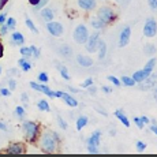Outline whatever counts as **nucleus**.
<instances>
[{
  "mask_svg": "<svg viewBox=\"0 0 157 157\" xmlns=\"http://www.w3.org/2000/svg\"><path fill=\"white\" fill-rule=\"evenodd\" d=\"M25 152V146L22 144L17 142V144H11L7 147V153L8 155H21V153Z\"/></svg>",
  "mask_w": 157,
  "mask_h": 157,
  "instance_id": "12",
  "label": "nucleus"
},
{
  "mask_svg": "<svg viewBox=\"0 0 157 157\" xmlns=\"http://www.w3.org/2000/svg\"><path fill=\"white\" fill-rule=\"evenodd\" d=\"M62 98L64 100V102L68 105V107H72V108H74V107H78V101L75 100V98L72 97V96L68 94V93H64V92H63Z\"/></svg>",
  "mask_w": 157,
  "mask_h": 157,
  "instance_id": "17",
  "label": "nucleus"
},
{
  "mask_svg": "<svg viewBox=\"0 0 157 157\" xmlns=\"http://www.w3.org/2000/svg\"><path fill=\"white\" fill-rule=\"evenodd\" d=\"M8 30H10V29H8V26L6 25V23H3V25H2V29H0V34H2V36H4L6 33L8 32Z\"/></svg>",
  "mask_w": 157,
  "mask_h": 157,
  "instance_id": "42",
  "label": "nucleus"
},
{
  "mask_svg": "<svg viewBox=\"0 0 157 157\" xmlns=\"http://www.w3.org/2000/svg\"><path fill=\"white\" fill-rule=\"evenodd\" d=\"M98 41H100V34H98L97 32L93 33L92 36H89L86 40V51H89V52H94L96 49H97V45H98Z\"/></svg>",
  "mask_w": 157,
  "mask_h": 157,
  "instance_id": "9",
  "label": "nucleus"
},
{
  "mask_svg": "<svg viewBox=\"0 0 157 157\" xmlns=\"http://www.w3.org/2000/svg\"><path fill=\"white\" fill-rule=\"evenodd\" d=\"M47 30L52 36L57 37V36H62V33H63V25H62V23H59V22H55V21H51V22L47 23Z\"/></svg>",
  "mask_w": 157,
  "mask_h": 157,
  "instance_id": "10",
  "label": "nucleus"
},
{
  "mask_svg": "<svg viewBox=\"0 0 157 157\" xmlns=\"http://www.w3.org/2000/svg\"><path fill=\"white\" fill-rule=\"evenodd\" d=\"M120 82H122L123 85H126V86H134L135 83H137L134 79H132L131 77H126V75H124V77H122V79H120Z\"/></svg>",
  "mask_w": 157,
  "mask_h": 157,
  "instance_id": "25",
  "label": "nucleus"
},
{
  "mask_svg": "<svg viewBox=\"0 0 157 157\" xmlns=\"http://www.w3.org/2000/svg\"><path fill=\"white\" fill-rule=\"evenodd\" d=\"M18 64L22 67V70L23 71H29L30 68H32V64L28 62V59L26 57H23V59H21V60H18Z\"/></svg>",
  "mask_w": 157,
  "mask_h": 157,
  "instance_id": "22",
  "label": "nucleus"
},
{
  "mask_svg": "<svg viewBox=\"0 0 157 157\" xmlns=\"http://www.w3.org/2000/svg\"><path fill=\"white\" fill-rule=\"evenodd\" d=\"M30 87H33V89L37 90V92L44 93L45 96H48V97H51V98L56 97V92L51 90L49 87L47 86V83H37V82H34V81H32V82H30Z\"/></svg>",
  "mask_w": 157,
  "mask_h": 157,
  "instance_id": "7",
  "label": "nucleus"
},
{
  "mask_svg": "<svg viewBox=\"0 0 157 157\" xmlns=\"http://www.w3.org/2000/svg\"><path fill=\"white\" fill-rule=\"evenodd\" d=\"M29 3H30L32 6H36V4L38 3V0H29Z\"/></svg>",
  "mask_w": 157,
  "mask_h": 157,
  "instance_id": "52",
  "label": "nucleus"
},
{
  "mask_svg": "<svg viewBox=\"0 0 157 157\" xmlns=\"http://www.w3.org/2000/svg\"><path fill=\"white\" fill-rule=\"evenodd\" d=\"M108 81H109V82H112L115 86H120V85H122L120 79H117V78L113 77V75H108Z\"/></svg>",
  "mask_w": 157,
  "mask_h": 157,
  "instance_id": "31",
  "label": "nucleus"
},
{
  "mask_svg": "<svg viewBox=\"0 0 157 157\" xmlns=\"http://www.w3.org/2000/svg\"><path fill=\"white\" fill-rule=\"evenodd\" d=\"M97 18L101 21V22H104L105 25H108L111 21L115 19V11L111 7H107V6H105V7H101L100 10L97 11Z\"/></svg>",
  "mask_w": 157,
  "mask_h": 157,
  "instance_id": "3",
  "label": "nucleus"
},
{
  "mask_svg": "<svg viewBox=\"0 0 157 157\" xmlns=\"http://www.w3.org/2000/svg\"><path fill=\"white\" fill-rule=\"evenodd\" d=\"M47 3H48V0H38V3L34 6V8L36 10H41V8H44L47 6Z\"/></svg>",
  "mask_w": 157,
  "mask_h": 157,
  "instance_id": "35",
  "label": "nucleus"
},
{
  "mask_svg": "<svg viewBox=\"0 0 157 157\" xmlns=\"http://www.w3.org/2000/svg\"><path fill=\"white\" fill-rule=\"evenodd\" d=\"M97 48L100 51H98V59H104L105 55H107V45H105L104 41H98V45H97Z\"/></svg>",
  "mask_w": 157,
  "mask_h": 157,
  "instance_id": "19",
  "label": "nucleus"
},
{
  "mask_svg": "<svg viewBox=\"0 0 157 157\" xmlns=\"http://www.w3.org/2000/svg\"><path fill=\"white\" fill-rule=\"evenodd\" d=\"M77 62H78V64L82 66V67H90V66H93V60L90 59L89 56H85V55H78Z\"/></svg>",
  "mask_w": 157,
  "mask_h": 157,
  "instance_id": "16",
  "label": "nucleus"
},
{
  "mask_svg": "<svg viewBox=\"0 0 157 157\" xmlns=\"http://www.w3.org/2000/svg\"><path fill=\"white\" fill-rule=\"evenodd\" d=\"M147 2H149L150 8H152V10H156L157 8V0H147Z\"/></svg>",
  "mask_w": 157,
  "mask_h": 157,
  "instance_id": "44",
  "label": "nucleus"
},
{
  "mask_svg": "<svg viewBox=\"0 0 157 157\" xmlns=\"http://www.w3.org/2000/svg\"><path fill=\"white\" fill-rule=\"evenodd\" d=\"M92 85H93V79H92V78H87V79L83 81L81 86H82V87H90Z\"/></svg>",
  "mask_w": 157,
  "mask_h": 157,
  "instance_id": "38",
  "label": "nucleus"
},
{
  "mask_svg": "<svg viewBox=\"0 0 157 157\" xmlns=\"http://www.w3.org/2000/svg\"><path fill=\"white\" fill-rule=\"evenodd\" d=\"M3 49H4V48H3V45L0 44V57L3 56V52H4V51H3Z\"/></svg>",
  "mask_w": 157,
  "mask_h": 157,
  "instance_id": "53",
  "label": "nucleus"
},
{
  "mask_svg": "<svg viewBox=\"0 0 157 157\" xmlns=\"http://www.w3.org/2000/svg\"><path fill=\"white\" fill-rule=\"evenodd\" d=\"M101 89H102V92H105V93H112V89L108 87V86H102Z\"/></svg>",
  "mask_w": 157,
  "mask_h": 157,
  "instance_id": "47",
  "label": "nucleus"
},
{
  "mask_svg": "<svg viewBox=\"0 0 157 157\" xmlns=\"http://www.w3.org/2000/svg\"><path fill=\"white\" fill-rule=\"evenodd\" d=\"M15 113H17L18 117H23L25 116V108L23 107H17L15 108Z\"/></svg>",
  "mask_w": 157,
  "mask_h": 157,
  "instance_id": "34",
  "label": "nucleus"
},
{
  "mask_svg": "<svg viewBox=\"0 0 157 157\" xmlns=\"http://www.w3.org/2000/svg\"><path fill=\"white\" fill-rule=\"evenodd\" d=\"M145 53H146V55H153V53H156V47L153 44H146L145 45Z\"/></svg>",
  "mask_w": 157,
  "mask_h": 157,
  "instance_id": "28",
  "label": "nucleus"
},
{
  "mask_svg": "<svg viewBox=\"0 0 157 157\" xmlns=\"http://www.w3.org/2000/svg\"><path fill=\"white\" fill-rule=\"evenodd\" d=\"M6 25L8 26V29H14L15 25H17V21H15L14 18H8V19L6 21Z\"/></svg>",
  "mask_w": 157,
  "mask_h": 157,
  "instance_id": "33",
  "label": "nucleus"
},
{
  "mask_svg": "<svg viewBox=\"0 0 157 157\" xmlns=\"http://www.w3.org/2000/svg\"><path fill=\"white\" fill-rule=\"evenodd\" d=\"M145 66H147V67H152V68H155V66H156V59H155V57H150V59H149V62H147Z\"/></svg>",
  "mask_w": 157,
  "mask_h": 157,
  "instance_id": "41",
  "label": "nucleus"
},
{
  "mask_svg": "<svg viewBox=\"0 0 157 157\" xmlns=\"http://www.w3.org/2000/svg\"><path fill=\"white\" fill-rule=\"evenodd\" d=\"M153 70H155V68H152V67H147V66H145V67L142 68V70H140V71L134 72L131 78L135 81V82H138V83H140V82H142V81L146 79V78L149 77V75L153 72Z\"/></svg>",
  "mask_w": 157,
  "mask_h": 157,
  "instance_id": "8",
  "label": "nucleus"
},
{
  "mask_svg": "<svg viewBox=\"0 0 157 157\" xmlns=\"http://www.w3.org/2000/svg\"><path fill=\"white\" fill-rule=\"evenodd\" d=\"M0 130H3V131H7V126H6L3 122H0Z\"/></svg>",
  "mask_w": 157,
  "mask_h": 157,
  "instance_id": "48",
  "label": "nucleus"
},
{
  "mask_svg": "<svg viewBox=\"0 0 157 157\" xmlns=\"http://www.w3.org/2000/svg\"><path fill=\"white\" fill-rule=\"evenodd\" d=\"M115 116H116L117 119H119L120 122L123 123V126H124V127H130V120L127 119V116L123 113V111L116 109V111H115Z\"/></svg>",
  "mask_w": 157,
  "mask_h": 157,
  "instance_id": "18",
  "label": "nucleus"
},
{
  "mask_svg": "<svg viewBox=\"0 0 157 157\" xmlns=\"http://www.w3.org/2000/svg\"><path fill=\"white\" fill-rule=\"evenodd\" d=\"M150 131L155 132V134L157 135V126H150Z\"/></svg>",
  "mask_w": 157,
  "mask_h": 157,
  "instance_id": "49",
  "label": "nucleus"
},
{
  "mask_svg": "<svg viewBox=\"0 0 157 157\" xmlns=\"http://www.w3.org/2000/svg\"><path fill=\"white\" fill-rule=\"evenodd\" d=\"M0 74H2V67H0Z\"/></svg>",
  "mask_w": 157,
  "mask_h": 157,
  "instance_id": "54",
  "label": "nucleus"
},
{
  "mask_svg": "<svg viewBox=\"0 0 157 157\" xmlns=\"http://www.w3.org/2000/svg\"><path fill=\"white\" fill-rule=\"evenodd\" d=\"M87 37H89V32L85 25H78L74 30V40L77 44H85Z\"/></svg>",
  "mask_w": 157,
  "mask_h": 157,
  "instance_id": "4",
  "label": "nucleus"
},
{
  "mask_svg": "<svg viewBox=\"0 0 157 157\" xmlns=\"http://www.w3.org/2000/svg\"><path fill=\"white\" fill-rule=\"evenodd\" d=\"M38 81L43 83H47L48 81H49V77H48L45 72H40V74H38Z\"/></svg>",
  "mask_w": 157,
  "mask_h": 157,
  "instance_id": "32",
  "label": "nucleus"
},
{
  "mask_svg": "<svg viewBox=\"0 0 157 157\" xmlns=\"http://www.w3.org/2000/svg\"><path fill=\"white\" fill-rule=\"evenodd\" d=\"M26 26H28V28H29L30 30H32V32L38 33V29L36 28V25H34V23H33V21H32V19H29V18H28V19H26Z\"/></svg>",
  "mask_w": 157,
  "mask_h": 157,
  "instance_id": "29",
  "label": "nucleus"
},
{
  "mask_svg": "<svg viewBox=\"0 0 157 157\" xmlns=\"http://www.w3.org/2000/svg\"><path fill=\"white\" fill-rule=\"evenodd\" d=\"M6 17H7L6 14H0V23H2V25L3 23H6V21H7V18Z\"/></svg>",
  "mask_w": 157,
  "mask_h": 157,
  "instance_id": "46",
  "label": "nucleus"
},
{
  "mask_svg": "<svg viewBox=\"0 0 157 157\" xmlns=\"http://www.w3.org/2000/svg\"><path fill=\"white\" fill-rule=\"evenodd\" d=\"M57 123H59V126H60V128H63V130H66L68 127V123L66 122L64 119H63L62 116H57Z\"/></svg>",
  "mask_w": 157,
  "mask_h": 157,
  "instance_id": "30",
  "label": "nucleus"
},
{
  "mask_svg": "<svg viewBox=\"0 0 157 157\" xmlns=\"http://www.w3.org/2000/svg\"><path fill=\"white\" fill-rule=\"evenodd\" d=\"M6 3H7V0H0V10H2V8L4 7Z\"/></svg>",
  "mask_w": 157,
  "mask_h": 157,
  "instance_id": "51",
  "label": "nucleus"
},
{
  "mask_svg": "<svg viewBox=\"0 0 157 157\" xmlns=\"http://www.w3.org/2000/svg\"><path fill=\"white\" fill-rule=\"evenodd\" d=\"M57 140H59V135L55 134V132H44L43 137H41L40 145L44 152L52 153L57 147Z\"/></svg>",
  "mask_w": 157,
  "mask_h": 157,
  "instance_id": "1",
  "label": "nucleus"
},
{
  "mask_svg": "<svg viewBox=\"0 0 157 157\" xmlns=\"http://www.w3.org/2000/svg\"><path fill=\"white\" fill-rule=\"evenodd\" d=\"M130 36H131V28L126 26L119 34V47H126L130 43Z\"/></svg>",
  "mask_w": 157,
  "mask_h": 157,
  "instance_id": "11",
  "label": "nucleus"
},
{
  "mask_svg": "<svg viewBox=\"0 0 157 157\" xmlns=\"http://www.w3.org/2000/svg\"><path fill=\"white\" fill-rule=\"evenodd\" d=\"M19 52H21V55H22L23 57H30V56H32V51H30V47H21Z\"/></svg>",
  "mask_w": 157,
  "mask_h": 157,
  "instance_id": "27",
  "label": "nucleus"
},
{
  "mask_svg": "<svg viewBox=\"0 0 157 157\" xmlns=\"http://www.w3.org/2000/svg\"><path fill=\"white\" fill-rule=\"evenodd\" d=\"M59 53L63 57H70L71 53H72V49L68 47V45H62V47H60V49H59Z\"/></svg>",
  "mask_w": 157,
  "mask_h": 157,
  "instance_id": "21",
  "label": "nucleus"
},
{
  "mask_svg": "<svg viewBox=\"0 0 157 157\" xmlns=\"http://www.w3.org/2000/svg\"><path fill=\"white\" fill-rule=\"evenodd\" d=\"M87 122H89V119H87V116H85V115H82V116L78 117L77 119V130L78 131L85 127V126L87 124Z\"/></svg>",
  "mask_w": 157,
  "mask_h": 157,
  "instance_id": "20",
  "label": "nucleus"
},
{
  "mask_svg": "<svg viewBox=\"0 0 157 157\" xmlns=\"http://www.w3.org/2000/svg\"><path fill=\"white\" fill-rule=\"evenodd\" d=\"M141 119H142V122L145 123V124H147V123H149V119H147L146 116H141Z\"/></svg>",
  "mask_w": 157,
  "mask_h": 157,
  "instance_id": "50",
  "label": "nucleus"
},
{
  "mask_svg": "<svg viewBox=\"0 0 157 157\" xmlns=\"http://www.w3.org/2000/svg\"><path fill=\"white\" fill-rule=\"evenodd\" d=\"M59 71H60V75H62L63 79H64V81H70V74H68L67 67H64V66H59Z\"/></svg>",
  "mask_w": 157,
  "mask_h": 157,
  "instance_id": "24",
  "label": "nucleus"
},
{
  "mask_svg": "<svg viewBox=\"0 0 157 157\" xmlns=\"http://www.w3.org/2000/svg\"><path fill=\"white\" fill-rule=\"evenodd\" d=\"M135 146H137V150H138V152H144V150L146 149V144L142 142V141H138Z\"/></svg>",
  "mask_w": 157,
  "mask_h": 157,
  "instance_id": "37",
  "label": "nucleus"
},
{
  "mask_svg": "<svg viewBox=\"0 0 157 157\" xmlns=\"http://www.w3.org/2000/svg\"><path fill=\"white\" fill-rule=\"evenodd\" d=\"M100 140H101V131L96 130L87 140V152L92 153V155H97L98 146H100Z\"/></svg>",
  "mask_w": 157,
  "mask_h": 157,
  "instance_id": "2",
  "label": "nucleus"
},
{
  "mask_svg": "<svg viewBox=\"0 0 157 157\" xmlns=\"http://www.w3.org/2000/svg\"><path fill=\"white\" fill-rule=\"evenodd\" d=\"M37 107H38V109L45 111V112H49V111H51L49 102H48L47 100H40V101H38V104H37Z\"/></svg>",
  "mask_w": 157,
  "mask_h": 157,
  "instance_id": "23",
  "label": "nucleus"
},
{
  "mask_svg": "<svg viewBox=\"0 0 157 157\" xmlns=\"http://www.w3.org/2000/svg\"><path fill=\"white\" fill-rule=\"evenodd\" d=\"M134 122H135V124H137V127L140 130H142L145 127V123L142 122V119H141V117H134Z\"/></svg>",
  "mask_w": 157,
  "mask_h": 157,
  "instance_id": "36",
  "label": "nucleus"
},
{
  "mask_svg": "<svg viewBox=\"0 0 157 157\" xmlns=\"http://www.w3.org/2000/svg\"><path fill=\"white\" fill-rule=\"evenodd\" d=\"M157 34V22L155 18H147L144 25V36L145 37H155Z\"/></svg>",
  "mask_w": 157,
  "mask_h": 157,
  "instance_id": "6",
  "label": "nucleus"
},
{
  "mask_svg": "<svg viewBox=\"0 0 157 157\" xmlns=\"http://www.w3.org/2000/svg\"><path fill=\"white\" fill-rule=\"evenodd\" d=\"M10 43L13 45H23V43H25V37H23L22 33L15 32V33H13V36H11Z\"/></svg>",
  "mask_w": 157,
  "mask_h": 157,
  "instance_id": "15",
  "label": "nucleus"
},
{
  "mask_svg": "<svg viewBox=\"0 0 157 157\" xmlns=\"http://www.w3.org/2000/svg\"><path fill=\"white\" fill-rule=\"evenodd\" d=\"M23 132H25L26 138L29 141H33L36 137H37V132H38V124L34 122H25L22 126Z\"/></svg>",
  "mask_w": 157,
  "mask_h": 157,
  "instance_id": "5",
  "label": "nucleus"
},
{
  "mask_svg": "<svg viewBox=\"0 0 157 157\" xmlns=\"http://www.w3.org/2000/svg\"><path fill=\"white\" fill-rule=\"evenodd\" d=\"M8 87H10V90H15V87H17V82H15V79L8 81Z\"/></svg>",
  "mask_w": 157,
  "mask_h": 157,
  "instance_id": "43",
  "label": "nucleus"
},
{
  "mask_svg": "<svg viewBox=\"0 0 157 157\" xmlns=\"http://www.w3.org/2000/svg\"><path fill=\"white\" fill-rule=\"evenodd\" d=\"M30 51H32V55H34V57H38V56H40V51H38L37 47L32 45V47H30Z\"/></svg>",
  "mask_w": 157,
  "mask_h": 157,
  "instance_id": "39",
  "label": "nucleus"
},
{
  "mask_svg": "<svg viewBox=\"0 0 157 157\" xmlns=\"http://www.w3.org/2000/svg\"><path fill=\"white\" fill-rule=\"evenodd\" d=\"M78 6L85 11H92L96 8V0H78Z\"/></svg>",
  "mask_w": 157,
  "mask_h": 157,
  "instance_id": "13",
  "label": "nucleus"
},
{
  "mask_svg": "<svg viewBox=\"0 0 157 157\" xmlns=\"http://www.w3.org/2000/svg\"><path fill=\"white\" fill-rule=\"evenodd\" d=\"M0 94L4 96V97H8V96L11 94V90L10 89H4V87H3V89H0Z\"/></svg>",
  "mask_w": 157,
  "mask_h": 157,
  "instance_id": "40",
  "label": "nucleus"
},
{
  "mask_svg": "<svg viewBox=\"0 0 157 157\" xmlns=\"http://www.w3.org/2000/svg\"><path fill=\"white\" fill-rule=\"evenodd\" d=\"M41 17H43V19L45 22H51L55 18V11L49 7H44V8H41Z\"/></svg>",
  "mask_w": 157,
  "mask_h": 157,
  "instance_id": "14",
  "label": "nucleus"
},
{
  "mask_svg": "<svg viewBox=\"0 0 157 157\" xmlns=\"http://www.w3.org/2000/svg\"><path fill=\"white\" fill-rule=\"evenodd\" d=\"M92 26H93V28H94L96 30H97V29L104 28V26H105V23H104V22H101V21L98 19L97 17H96V18H93V19H92Z\"/></svg>",
  "mask_w": 157,
  "mask_h": 157,
  "instance_id": "26",
  "label": "nucleus"
},
{
  "mask_svg": "<svg viewBox=\"0 0 157 157\" xmlns=\"http://www.w3.org/2000/svg\"><path fill=\"white\" fill-rule=\"evenodd\" d=\"M21 100H22L23 104H28V102H29V97H28V94H26V93H22V96H21Z\"/></svg>",
  "mask_w": 157,
  "mask_h": 157,
  "instance_id": "45",
  "label": "nucleus"
}]
</instances>
